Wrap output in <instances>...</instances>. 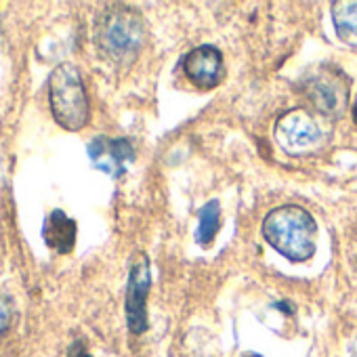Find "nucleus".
Returning <instances> with one entry per match:
<instances>
[{
	"label": "nucleus",
	"mask_w": 357,
	"mask_h": 357,
	"mask_svg": "<svg viewBox=\"0 0 357 357\" xmlns=\"http://www.w3.org/2000/svg\"><path fill=\"white\" fill-rule=\"evenodd\" d=\"M303 93L321 116H342L349 103V82L334 66H317L303 78Z\"/></svg>",
	"instance_id": "4"
},
{
	"label": "nucleus",
	"mask_w": 357,
	"mask_h": 357,
	"mask_svg": "<svg viewBox=\"0 0 357 357\" xmlns=\"http://www.w3.org/2000/svg\"><path fill=\"white\" fill-rule=\"evenodd\" d=\"M334 30L340 43L357 49V0H338L332 5Z\"/></svg>",
	"instance_id": "10"
},
{
	"label": "nucleus",
	"mask_w": 357,
	"mask_h": 357,
	"mask_svg": "<svg viewBox=\"0 0 357 357\" xmlns=\"http://www.w3.org/2000/svg\"><path fill=\"white\" fill-rule=\"evenodd\" d=\"M263 238L288 261L305 263L315 255L317 223L311 213L301 206H280L265 217Z\"/></svg>",
	"instance_id": "2"
},
{
	"label": "nucleus",
	"mask_w": 357,
	"mask_h": 357,
	"mask_svg": "<svg viewBox=\"0 0 357 357\" xmlns=\"http://www.w3.org/2000/svg\"><path fill=\"white\" fill-rule=\"evenodd\" d=\"M351 357H357V340L353 342V349H351Z\"/></svg>",
	"instance_id": "13"
},
{
	"label": "nucleus",
	"mask_w": 357,
	"mask_h": 357,
	"mask_svg": "<svg viewBox=\"0 0 357 357\" xmlns=\"http://www.w3.org/2000/svg\"><path fill=\"white\" fill-rule=\"evenodd\" d=\"M95 47L114 66H128L141 53L147 30L139 11L126 5H109L95 17Z\"/></svg>",
	"instance_id": "1"
},
{
	"label": "nucleus",
	"mask_w": 357,
	"mask_h": 357,
	"mask_svg": "<svg viewBox=\"0 0 357 357\" xmlns=\"http://www.w3.org/2000/svg\"><path fill=\"white\" fill-rule=\"evenodd\" d=\"M76 234H78L76 221L70 219L63 211H51L49 217L45 219L43 238L47 242V246L59 255H68L74 250Z\"/></svg>",
	"instance_id": "9"
},
{
	"label": "nucleus",
	"mask_w": 357,
	"mask_h": 357,
	"mask_svg": "<svg viewBox=\"0 0 357 357\" xmlns=\"http://www.w3.org/2000/svg\"><path fill=\"white\" fill-rule=\"evenodd\" d=\"M151 288V267L143 252H137L130 263L126 286V324L132 334L147 330V296Z\"/></svg>",
	"instance_id": "6"
},
{
	"label": "nucleus",
	"mask_w": 357,
	"mask_h": 357,
	"mask_svg": "<svg viewBox=\"0 0 357 357\" xmlns=\"http://www.w3.org/2000/svg\"><path fill=\"white\" fill-rule=\"evenodd\" d=\"M244 357H261V355H257V353H246Z\"/></svg>",
	"instance_id": "15"
},
{
	"label": "nucleus",
	"mask_w": 357,
	"mask_h": 357,
	"mask_svg": "<svg viewBox=\"0 0 357 357\" xmlns=\"http://www.w3.org/2000/svg\"><path fill=\"white\" fill-rule=\"evenodd\" d=\"M188 80L198 89H215L223 80V55L213 45H202L190 51L183 59Z\"/></svg>",
	"instance_id": "8"
},
{
	"label": "nucleus",
	"mask_w": 357,
	"mask_h": 357,
	"mask_svg": "<svg viewBox=\"0 0 357 357\" xmlns=\"http://www.w3.org/2000/svg\"><path fill=\"white\" fill-rule=\"evenodd\" d=\"M13 321V301L7 294H0V338L7 334Z\"/></svg>",
	"instance_id": "12"
},
{
	"label": "nucleus",
	"mask_w": 357,
	"mask_h": 357,
	"mask_svg": "<svg viewBox=\"0 0 357 357\" xmlns=\"http://www.w3.org/2000/svg\"><path fill=\"white\" fill-rule=\"evenodd\" d=\"M353 120L357 122V103H355V107H353Z\"/></svg>",
	"instance_id": "14"
},
{
	"label": "nucleus",
	"mask_w": 357,
	"mask_h": 357,
	"mask_svg": "<svg viewBox=\"0 0 357 357\" xmlns=\"http://www.w3.org/2000/svg\"><path fill=\"white\" fill-rule=\"evenodd\" d=\"M221 227V204L217 200H211L200 211V225L196 231V242L200 246H211L217 238V231Z\"/></svg>",
	"instance_id": "11"
},
{
	"label": "nucleus",
	"mask_w": 357,
	"mask_h": 357,
	"mask_svg": "<svg viewBox=\"0 0 357 357\" xmlns=\"http://www.w3.org/2000/svg\"><path fill=\"white\" fill-rule=\"evenodd\" d=\"M89 158L97 170L112 178H120L126 172V166L135 160V147L128 139L95 137L89 143Z\"/></svg>",
	"instance_id": "7"
},
{
	"label": "nucleus",
	"mask_w": 357,
	"mask_h": 357,
	"mask_svg": "<svg viewBox=\"0 0 357 357\" xmlns=\"http://www.w3.org/2000/svg\"><path fill=\"white\" fill-rule=\"evenodd\" d=\"M49 103L55 122L66 130H82L91 118V105L82 76L74 63L57 66L49 76Z\"/></svg>",
	"instance_id": "3"
},
{
	"label": "nucleus",
	"mask_w": 357,
	"mask_h": 357,
	"mask_svg": "<svg viewBox=\"0 0 357 357\" xmlns=\"http://www.w3.org/2000/svg\"><path fill=\"white\" fill-rule=\"evenodd\" d=\"M275 143L290 155H305L324 145V128L311 112L292 109L275 122Z\"/></svg>",
	"instance_id": "5"
}]
</instances>
